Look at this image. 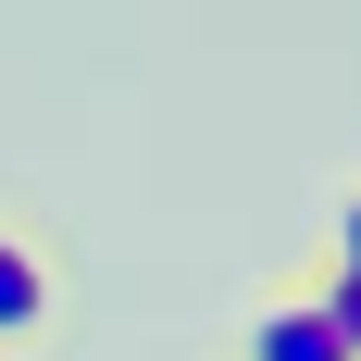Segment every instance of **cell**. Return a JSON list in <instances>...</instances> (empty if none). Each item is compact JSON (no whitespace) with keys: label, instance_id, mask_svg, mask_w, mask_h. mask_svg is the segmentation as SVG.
I'll use <instances>...</instances> for the list:
<instances>
[{"label":"cell","instance_id":"1","mask_svg":"<svg viewBox=\"0 0 361 361\" xmlns=\"http://www.w3.org/2000/svg\"><path fill=\"white\" fill-rule=\"evenodd\" d=\"M63 349V237L50 212L0 200V361H37Z\"/></svg>","mask_w":361,"mask_h":361},{"label":"cell","instance_id":"2","mask_svg":"<svg viewBox=\"0 0 361 361\" xmlns=\"http://www.w3.org/2000/svg\"><path fill=\"white\" fill-rule=\"evenodd\" d=\"M237 361H349V336H336V312H324L312 274H274L237 312Z\"/></svg>","mask_w":361,"mask_h":361},{"label":"cell","instance_id":"3","mask_svg":"<svg viewBox=\"0 0 361 361\" xmlns=\"http://www.w3.org/2000/svg\"><path fill=\"white\" fill-rule=\"evenodd\" d=\"M312 287H324L336 336H349V361H361V187L324 212V262H312Z\"/></svg>","mask_w":361,"mask_h":361}]
</instances>
